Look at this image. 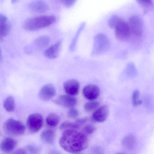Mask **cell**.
Here are the masks:
<instances>
[{"mask_svg":"<svg viewBox=\"0 0 154 154\" xmlns=\"http://www.w3.org/2000/svg\"><path fill=\"white\" fill-rule=\"evenodd\" d=\"M57 2L61 4L66 7H70L73 6L77 0H55Z\"/></svg>","mask_w":154,"mask_h":154,"instance_id":"obj_30","label":"cell"},{"mask_svg":"<svg viewBox=\"0 0 154 154\" xmlns=\"http://www.w3.org/2000/svg\"><path fill=\"white\" fill-rule=\"evenodd\" d=\"M54 102L60 106L70 108L76 105L77 99L74 96L67 94L60 96Z\"/></svg>","mask_w":154,"mask_h":154,"instance_id":"obj_8","label":"cell"},{"mask_svg":"<svg viewBox=\"0 0 154 154\" xmlns=\"http://www.w3.org/2000/svg\"><path fill=\"white\" fill-rule=\"evenodd\" d=\"M133 104L134 106H137L142 104V102L139 99V93L137 90L134 91L132 96Z\"/></svg>","mask_w":154,"mask_h":154,"instance_id":"obj_29","label":"cell"},{"mask_svg":"<svg viewBox=\"0 0 154 154\" xmlns=\"http://www.w3.org/2000/svg\"><path fill=\"white\" fill-rule=\"evenodd\" d=\"M56 93L57 91L54 86L51 84H48L41 89L39 92V97L43 101H48L56 96Z\"/></svg>","mask_w":154,"mask_h":154,"instance_id":"obj_10","label":"cell"},{"mask_svg":"<svg viewBox=\"0 0 154 154\" xmlns=\"http://www.w3.org/2000/svg\"><path fill=\"white\" fill-rule=\"evenodd\" d=\"M110 47V42L108 37L103 33L95 35L93 39L92 54L98 55L106 52Z\"/></svg>","mask_w":154,"mask_h":154,"instance_id":"obj_3","label":"cell"},{"mask_svg":"<svg viewBox=\"0 0 154 154\" xmlns=\"http://www.w3.org/2000/svg\"><path fill=\"white\" fill-rule=\"evenodd\" d=\"M115 35L119 40L126 41L130 38V30L128 22L122 20L114 29Z\"/></svg>","mask_w":154,"mask_h":154,"instance_id":"obj_7","label":"cell"},{"mask_svg":"<svg viewBox=\"0 0 154 154\" xmlns=\"http://www.w3.org/2000/svg\"><path fill=\"white\" fill-rule=\"evenodd\" d=\"M109 115V108L107 105L97 108L92 114L91 118L97 123H103L106 121Z\"/></svg>","mask_w":154,"mask_h":154,"instance_id":"obj_12","label":"cell"},{"mask_svg":"<svg viewBox=\"0 0 154 154\" xmlns=\"http://www.w3.org/2000/svg\"><path fill=\"white\" fill-rule=\"evenodd\" d=\"M59 116L55 113H51L46 118V122L50 127H55L59 124Z\"/></svg>","mask_w":154,"mask_h":154,"instance_id":"obj_20","label":"cell"},{"mask_svg":"<svg viewBox=\"0 0 154 154\" xmlns=\"http://www.w3.org/2000/svg\"><path fill=\"white\" fill-rule=\"evenodd\" d=\"M28 7L30 11L37 14L44 13L49 9L48 5L44 0H32Z\"/></svg>","mask_w":154,"mask_h":154,"instance_id":"obj_11","label":"cell"},{"mask_svg":"<svg viewBox=\"0 0 154 154\" xmlns=\"http://www.w3.org/2000/svg\"><path fill=\"white\" fill-rule=\"evenodd\" d=\"M42 141L48 145H52L54 143L55 140V133L54 130L51 129H46L41 134Z\"/></svg>","mask_w":154,"mask_h":154,"instance_id":"obj_16","label":"cell"},{"mask_svg":"<svg viewBox=\"0 0 154 154\" xmlns=\"http://www.w3.org/2000/svg\"><path fill=\"white\" fill-rule=\"evenodd\" d=\"M126 72L131 77L135 76L136 74V70L133 64H128L126 68Z\"/></svg>","mask_w":154,"mask_h":154,"instance_id":"obj_31","label":"cell"},{"mask_svg":"<svg viewBox=\"0 0 154 154\" xmlns=\"http://www.w3.org/2000/svg\"><path fill=\"white\" fill-rule=\"evenodd\" d=\"M123 20L122 18L117 15H112L108 20V26L110 29L114 30L116 26Z\"/></svg>","mask_w":154,"mask_h":154,"instance_id":"obj_23","label":"cell"},{"mask_svg":"<svg viewBox=\"0 0 154 154\" xmlns=\"http://www.w3.org/2000/svg\"><path fill=\"white\" fill-rule=\"evenodd\" d=\"M25 149L27 153L37 154L39 153L41 151L40 148L37 146L33 145H29L25 146Z\"/></svg>","mask_w":154,"mask_h":154,"instance_id":"obj_27","label":"cell"},{"mask_svg":"<svg viewBox=\"0 0 154 154\" xmlns=\"http://www.w3.org/2000/svg\"><path fill=\"white\" fill-rule=\"evenodd\" d=\"M136 140L134 136L128 135L124 137L122 141V145L128 150L133 149L135 146Z\"/></svg>","mask_w":154,"mask_h":154,"instance_id":"obj_19","label":"cell"},{"mask_svg":"<svg viewBox=\"0 0 154 154\" xmlns=\"http://www.w3.org/2000/svg\"><path fill=\"white\" fill-rule=\"evenodd\" d=\"M43 124V117L38 113L31 114L27 118V127L31 133H36L39 131Z\"/></svg>","mask_w":154,"mask_h":154,"instance_id":"obj_6","label":"cell"},{"mask_svg":"<svg viewBox=\"0 0 154 154\" xmlns=\"http://www.w3.org/2000/svg\"><path fill=\"white\" fill-rule=\"evenodd\" d=\"M62 46V41H58L47 48L44 51V56L50 59H54L58 56Z\"/></svg>","mask_w":154,"mask_h":154,"instance_id":"obj_14","label":"cell"},{"mask_svg":"<svg viewBox=\"0 0 154 154\" xmlns=\"http://www.w3.org/2000/svg\"><path fill=\"white\" fill-rule=\"evenodd\" d=\"M84 26H85V25H84V24H81V26H80L79 28L78 29L75 35L74 39L72 40V42H71L70 47H69V49H70V50H74V49L75 48L76 45L77 41H78L80 34L81 33L82 31L83 30Z\"/></svg>","mask_w":154,"mask_h":154,"instance_id":"obj_26","label":"cell"},{"mask_svg":"<svg viewBox=\"0 0 154 154\" xmlns=\"http://www.w3.org/2000/svg\"><path fill=\"white\" fill-rule=\"evenodd\" d=\"M3 128L7 134L14 136L22 135L25 131V126L21 122L11 118L5 122Z\"/></svg>","mask_w":154,"mask_h":154,"instance_id":"obj_5","label":"cell"},{"mask_svg":"<svg viewBox=\"0 0 154 154\" xmlns=\"http://www.w3.org/2000/svg\"><path fill=\"white\" fill-rule=\"evenodd\" d=\"M100 103L98 101H90L87 102L84 106V109L87 112H91L95 110L99 106Z\"/></svg>","mask_w":154,"mask_h":154,"instance_id":"obj_24","label":"cell"},{"mask_svg":"<svg viewBox=\"0 0 154 154\" xmlns=\"http://www.w3.org/2000/svg\"><path fill=\"white\" fill-rule=\"evenodd\" d=\"M88 118H79V119H77L76 122L80 126L81 125L83 124H85L86 122L88 121Z\"/></svg>","mask_w":154,"mask_h":154,"instance_id":"obj_33","label":"cell"},{"mask_svg":"<svg viewBox=\"0 0 154 154\" xmlns=\"http://www.w3.org/2000/svg\"><path fill=\"white\" fill-rule=\"evenodd\" d=\"M63 88L67 94L71 96H76L79 91L80 84L76 80H69L64 82Z\"/></svg>","mask_w":154,"mask_h":154,"instance_id":"obj_13","label":"cell"},{"mask_svg":"<svg viewBox=\"0 0 154 154\" xmlns=\"http://www.w3.org/2000/svg\"><path fill=\"white\" fill-rule=\"evenodd\" d=\"M136 1L144 9V11H149L153 7V4L152 0H136Z\"/></svg>","mask_w":154,"mask_h":154,"instance_id":"obj_25","label":"cell"},{"mask_svg":"<svg viewBox=\"0 0 154 154\" xmlns=\"http://www.w3.org/2000/svg\"><path fill=\"white\" fill-rule=\"evenodd\" d=\"M96 130V127L91 124L86 125L83 128V133L87 135L91 134H93Z\"/></svg>","mask_w":154,"mask_h":154,"instance_id":"obj_28","label":"cell"},{"mask_svg":"<svg viewBox=\"0 0 154 154\" xmlns=\"http://www.w3.org/2000/svg\"><path fill=\"white\" fill-rule=\"evenodd\" d=\"M2 61V50L0 47V62Z\"/></svg>","mask_w":154,"mask_h":154,"instance_id":"obj_35","label":"cell"},{"mask_svg":"<svg viewBox=\"0 0 154 154\" xmlns=\"http://www.w3.org/2000/svg\"><path fill=\"white\" fill-rule=\"evenodd\" d=\"M4 108L8 112H12L14 111L15 108V100L11 96H8L4 101Z\"/></svg>","mask_w":154,"mask_h":154,"instance_id":"obj_21","label":"cell"},{"mask_svg":"<svg viewBox=\"0 0 154 154\" xmlns=\"http://www.w3.org/2000/svg\"><path fill=\"white\" fill-rule=\"evenodd\" d=\"M82 94L86 99L92 101L96 100L99 96L100 90L97 85L89 84L83 88Z\"/></svg>","mask_w":154,"mask_h":154,"instance_id":"obj_9","label":"cell"},{"mask_svg":"<svg viewBox=\"0 0 154 154\" xmlns=\"http://www.w3.org/2000/svg\"><path fill=\"white\" fill-rule=\"evenodd\" d=\"M50 42L49 36L44 35L37 38L33 42V44L37 49H43L49 46Z\"/></svg>","mask_w":154,"mask_h":154,"instance_id":"obj_18","label":"cell"},{"mask_svg":"<svg viewBox=\"0 0 154 154\" xmlns=\"http://www.w3.org/2000/svg\"><path fill=\"white\" fill-rule=\"evenodd\" d=\"M128 23L130 30V38L134 40H140L143 34L142 19L137 15H134L129 18Z\"/></svg>","mask_w":154,"mask_h":154,"instance_id":"obj_4","label":"cell"},{"mask_svg":"<svg viewBox=\"0 0 154 154\" xmlns=\"http://www.w3.org/2000/svg\"><path fill=\"white\" fill-rule=\"evenodd\" d=\"M68 115L71 118H77L79 115V111L74 107L70 108L68 112Z\"/></svg>","mask_w":154,"mask_h":154,"instance_id":"obj_32","label":"cell"},{"mask_svg":"<svg viewBox=\"0 0 154 154\" xmlns=\"http://www.w3.org/2000/svg\"><path fill=\"white\" fill-rule=\"evenodd\" d=\"M10 27L7 21V18L0 13V40L8 35Z\"/></svg>","mask_w":154,"mask_h":154,"instance_id":"obj_17","label":"cell"},{"mask_svg":"<svg viewBox=\"0 0 154 154\" xmlns=\"http://www.w3.org/2000/svg\"><path fill=\"white\" fill-rule=\"evenodd\" d=\"M60 145L67 152L79 153L88 148V139L84 133L77 129H70L64 131L60 140Z\"/></svg>","mask_w":154,"mask_h":154,"instance_id":"obj_1","label":"cell"},{"mask_svg":"<svg viewBox=\"0 0 154 154\" xmlns=\"http://www.w3.org/2000/svg\"><path fill=\"white\" fill-rule=\"evenodd\" d=\"M17 1H18V0H12V2L14 3L16 2Z\"/></svg>","mask_w":154,"mask_h":154,"instance_id":"obj_36","label":"cell"},{"mask_svg":"<svg viewBox=\"0 0 154 154\" xmlns=\"http://www.w3.org/2000/svg\"><path fill=\"white\" fill-rule=\"evenodd\" d=\"M56 18L53 15H42L35 16L26 20L23 24L25 30L35 31L49 27L56 21Z\"/></svg>","mask_w":154,"mask_h":154,"instance_id":"obj_2","label":"cell"},{"mask_svg":"<svg viewBox=\"0 0 154 154\" xmlns=\"http://www.w3.org/2000/svg\"><path fill=\"white\" fill-rule=\"evenodd\" d=\"M17 145V142L15 139L12 137H6L1 142L0 149L4 152H11L15 149Z\"/></svg>","mask_w":154,"mask_h":154,"instance_id":"obj_15","label":"cell"},{"mask_svg":"<svg viewBox=\"0 0 154 154\" xmlns=\"http://www.w3.org/2000/svg\"><path fill=\"white\" fill-rule=\"evenodd\" d=\"M80 126L76 122H71V121H66L63 122L60 126V129L61 130H70V129H77L79 128Z\"/></svg>","mask_w":154,"mask_h":154,"instance_id":"obj_22","label":"cell"},{"mask_svg":"<svg viewBox=\"0 0 154 154\" xmlns=\"http://www.w3.org/2000/svg\"><path fill=\"white\" fill-rule=\"evenodd\" d=\"M14 154H23L27 153L25 149L23 148V149H18V150H16V151H15V152H14Z\"/></svg>","mask_w":154,"mask_h":154,"instance_id":"obj_34","label":"cell"}]
</instances>
